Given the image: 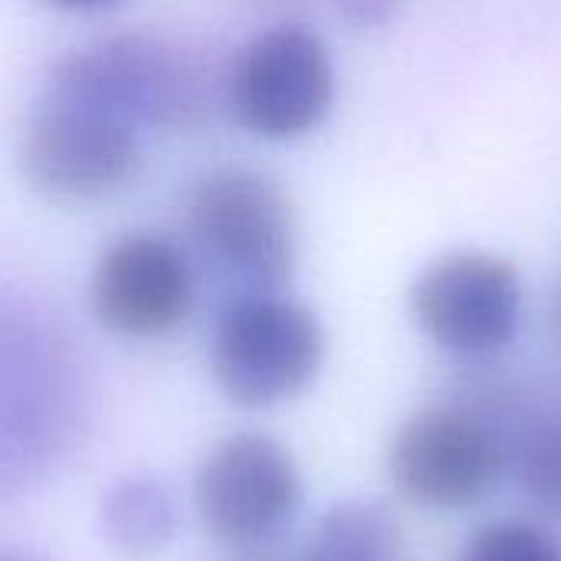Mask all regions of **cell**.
Returning <instances> with one entry per match:
<instances>
[{
    "label": "cell",
    "mask_w": 561,
    "mask_h": 561,
    "mask_svg": "<svg viewBox=\"0 0 561 561\" xmlns=\"http://www.w3.org/2000/svg\"><path fill=\"white\" fill-rule=\"evenodd\" d=\"M322 358L319 319L276 293L233 299L214 325V378L240 408H273L296 398L316 381Z\"/></svg>",
    "instance_id": "3"
},
{
    "label": "cell",
    "mask_w": 561,
    "mask_h": 561,
    "mask_svg": "<svg viewBox=\"0 0 561 561\" xmlns=\"http://www.w3.org/2000/svg\"><path fill=\"white\" fill-rule=\"evenodd\" d=\"M92 312L118 339L171 335L194 306L187 256L164 237L128 233L102 250L89 286Z\"/></svg>",
    "instance_id": "10"
},
{
    "label": "cell",
    "mask_w": 561,
    "mask_h": 561,
    "mask_svg": "<svg viewBox=\"0 0 561 561\" xmlns=\"http://www.w3.org/2000/svg\"><path fill=\"white\" fill-rule=\"evenodd\" d=\"M49 92L99 105L135 128L191 125L207 108L197 62L145 33H122L76 49L53 69Z\"/></svg>",
    "instance_id": "2"
},
{
    "label": "cell",
    "mask_w": 561,
    "mask_h": 561,
    "mask_svg": "<svg viewBox=\"0 0 561 561\" xmlns=\"http://www.w3.org/2000/svg\"><path fill=\"white\" fill-rule=\"evenodd\" d=\"M59 10H79V13H89V10H108V7H118L122 0H46Z\"/></svg>",
    "instance_id": "16"
},
{
    "label": "cell",
    "mask_w": 561,
    "mask_h": 561,
    "mask_svg": "<svg viewBox=\"0 0 561 561\" xmlns=\"http://www.w3.org/2000/svg\"><path fill=\"white\" fill-rule=\"evenodd\" d=\"M523 483L542 510L561 516V417L529 437L523 450Z\"/></svg>",
    "instance_id": "14"
},
{
    "label": "cell",
    "mask_w": 561,
    "mask_h": 561,
    "mask_svg": "<svg viewBox=\"0 0 561 561\" xmlns=\"http://www.w3.org/2000/svg\"><path fill=\"white\" fill-rule=\"evenodd\" d=\"M20 168L30 187L49 201H102L135 181L141 168L138 128L99 105L46 92L23 128Z\"/></svg>",
    "instance_id": "4"
},
{
    "label": "cell",
    "mask_w": 561,
    "mask_h": 561,
    "mask_svg": "<svg viewBox=\"0 0 561 561\" xmlns=\"http://www.w3.org/2000/svg\"><path fill=\"white\" fill-rule=\"evenodd\" d=\"M187 224L207 256L253 293H276L296 266V214L283 187L253 168H217L187 197Z\"/></svg>",
    "instance_id": "5"
},
{
    "label": "cell",
    "mask_w": 561,
    "mask_h": 561,
    "mask_svg": "<svg viewBox=\"0 0 561 561\" xmlns=\"http://www.w3.org/2000/svg\"><path fill=\"white\" fill-rule=\"evenodd\" d=\"M335 10L348 26L358 30H381L398 20L401 0H335Z\"/></svg>",
    "instance_id": "15"
},
{
    "label": "cell",
    "mask_w": 561,
    "mask_h": 561,
    "mask_svg": "<svg viewBox=\"0 0 561 561\" xmlns=\"http://www.w3.org/2000/svg\"><path fill=\"white\" fill-rule=\"evenodd\" d=\"M519 273L506 256L463 250L434 260L408 293L417 329L454 355H493L519 325Z\"/></svg>",
    "instance_id": "8"
},
{
    "label": "cell",
    "mask_w": 561,
    "mask_h": 561,
    "mask_svg": "<svg viewBox=\"0 0 561 561\" xmlns=\"http://www.w3.org/2000/svg\"><path fill=\"white\" fill-rule=\"evenodd\" d=\"M506 450L473 414L431 408L414 414L391 444L388 470L398 493L431 510L480 503L500 480Z\"/></svg>",
    "instance_id": "9"
},
{
    "label": "cell",
    "mask_w": 561,
    "mask_h": 561,
    "mask_svg": "<svg viewBox=\"0 0 561 561\" xmlns=\"http://www.w3.org/2000/svg\"><path fill=\"white\" fill-rule=\"evenodd\" d=\"M240 556H233L230 561H279L273 559V556H263V552H256V546H247V549H237Z\"/></svg>",
    "instance_id": "17"
},
{
    "label": "cell",
    "mask_w": 561,
    "mask_h": 561,
    "mask_svg": "<svg viewBox=\"0 0 561 561\" xmlns=\"http://www.w3.org/2000/svg\"><path fill=\"white\" fill-rule=\"evenodd\" d=\"M335 99L329 46L302 23L256 33L233 59L227 105L256 138L293 141L322 125Z\"/></svg>",
    "instance_id": "6"
},
{
    "label": "cell",
    "mask_w": 561,
    "mask_h": 561,
    "mask_svg": "<svg viewBox=\"0 0 561 561\" xmlns=\"http://www.w3.org/2000/svg\"><path fill=\"white\" fill-rule=\"evenodd\" d=\"M559 316H561V286H559Z\"/></svg>",
    "instance_id": "19"
},
{
    "label": "cell",
    "mask_w": 561,
    "mask_h": 561,
    "mask_svg": "<svg viewBox=\"0 0 561 561\" xmlns=\"http://www.w3.org/2000/svg\"><path fill=\"white\" fill-rule=\"evenodd\" d=\"M302 506V477L283 444L233 434L197 467L194 510L201 526L230 549L273 539Z\"/></svg>",
    "instance_id": "7"
},
{
    "label": "cell",
    "mask_w": 561,
    "mask_h": 561,
    "mask_svg": "<svg viewBox=\"0 0 561 561\" xmlns=\"http://www.w3.org/2000/svg\"><path fill=\"white\" fill-rule=\"evenodd\" d=\"M0 561H33V559H20V556H0Z\"/></svg>",
    "instance_id": "18"
},
{
    "label": "cell",
    "mask_w": 561,
    "mask_h": 561,
    "mask_svg": "<svg viewBox=\"0 0 561 561\" xmlns=\"http://www.w3.org/2000/svg\"><path fill=\"white\" fill-rule=\"evenodd\" d=\"M457 561H561V549L536 526L496 523L480 529Z\"/></svg>",
    "instance_id": "13"
},
{
    "label": "cell",
    "mask_w": 561,
    "mask_h": 561,
    "mask_svg": "<svg viewBox=\"0 0 561 561\" xmlns=\"http://www.w3.org/2000/svg\"><path fill=\"white\" fill-rule=\"evenodd\" d=\"M398 549V526L385 510L375 506H339L332 510L299 561H391Z\"/></svg>",
    "instance_id": "12"
},
{
    "label": "cell",
    "mask_w": 561,
    "mask_h": 561,
    "mask_svg": "<svg viewBox=\"0 0 561 561\" xmlns=\"http://www.w3.org/2000/svg\"><path fill=\"white\" fill-rule=\"evenodd\" d=\"M102 529L108 546L128 559L158 556L178 533L171 490L151 477L118 480L102 500Z\"/></svg>",
    "instance_id": "11"
},
{
    "label": "cell",
    "mask_w": 561,
    "mask_h": 561,
    "mask_svg": "<svg viewBox=\"0 0 561 561\" xmlns=\"http://www.w3.org/2000/svg\"><path fill=\"white\" fill-rule=\"evenodd\" d=\"M82 375L56 325L0 289V496L39 483L79 440Z\"/></svg>",
    "instance_id": "1"
}]
</instances>
